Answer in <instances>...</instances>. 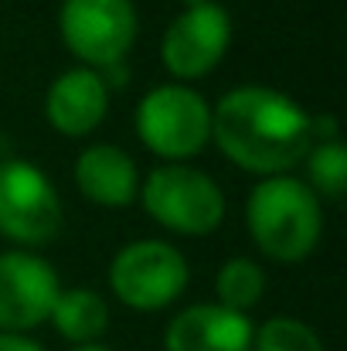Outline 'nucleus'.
<instances>
[{
    "instance_id": "1",
    "label": "nucleus",
    "mask_w": 347,
    "mask_h": 351,
    "mask_svg": "<svg viewBox=\"0 0 347 351\" xmlns=\"http://www.w3.org/2000/svg\"><path fill=\"white\" fill-rule=\"evenodd\" d=\"M310 113L269 86H238L211 110V140L248 174L272 178L293 171L313 147Z\"/></svg>"
},
{
    "instance_id": "2",
    "label": "nucleus",
    "mask_w": 347,
    "mask_h": 351,
    "mask_svg": "<svg viewBox=\"0 0 347 351\" xmlns=\"http://www.w3.org/2000/svg\"><path fill=\"white\" fill-rule=\"evenodd\" d=\"M245 226L259 252L276 263H303L324 235V208L307 181L293 174L262 178L245 202Z\"/></svg>"
},
{
    "instance_id": "3",
    "label": "nucleus",
    "mask_w": 347,
    "mask_h": 351,
    "mask_svg": "<svg viewBox=\"0 0 347 351\" xmlns=\"http://www.w3.org/2000/svg\"><path fill=\"white\" fill-rule=\"evenodd\" d=\"M146 215L177 235H211L225 222V195L211 174L188 164H160L146 174L136 195Z\"/></svg>"
},
{
    "instance_id": "4",
    "label": "nucleus",
    "mask_w": 347,
    "mask_h": 351,
    "mask_svg": "<svg viewBox=\"0 0 347 351\" xmlns=\"http://www.w3.org/2000/svg\"><path fill=\"white\" fill-rule=\"evenodd\" d=\"M136 136L150 154L164 157L167 164H181L208 147L211 106L198 89L181 82L153 86L136 106Z\"/></svg>"
},
{
    "instance_id": "5",
    "label": "nucleus",
    "mask_w": 347,
    "mask_h": 351,
    "mask_svg": "<svg viewBox=\"0 0 347 351\" xmlns=\"http://www.w3.org/2000/svg\"><path fill=\"white\" fill-rule=\"evenodd\" d=\"M191 280L184 252L164 239H136L123 245L110 263V287L116 300L136 314L170 307Z\"/></svg>"
},
{
    "instance_id": "6",
    "label": "nucleus",
    "mask_w": 347,
    "mask_h": 351,
    "mask_svg": "<svg viewBox=\"0 0 347 351\" xmlns=\"http://www.w3.org/2000/svg\"><path fill=\"white\" fill-rule=\"evenodd\" d=\"M136 3L133 0H62L58 31L65 48L96 72L123 65L136 41Z\"/></svg>"
},
{
    "instance_id": "7",
    "label": "nucleus",
    "mask_w": 347,
    "mask_h": 351,
    "mask_svg": "<svg viewBox=\"0 0 347 351\" xmlns=\"http://www.w3.org/2000/svg\"><path fill=\"white\" fill-rule=\"evenodd\" d=\"M62 229V198L31 160H0V235L17 245H44Z\"/></svg>"
},
{
    "instance_id": "8",
    "label": "nucleus",
    "mask_w": 347,
    "mask_h": 351,
    "mask_svg": "<svg viewBox=\"0 0 347 351\" xmlns=\"http://www.w3.org/2000/svg\"><path fill=\"white\" fill-rule=\"evenodd\" d=\"M231 45V17L229 10L215 0L184 7L170 27L164 31L160 41V62L164 69L184 82L205 79L208 72H215L225 58Z\"/></svg>"
},
{
    "instance_id": "9",
    "label": "nucleus",
    "mask_w": 347,
    "mask_h": 351,
    "mask_svg": "<svg viewBox=\"0 0 347 351\" xmlns=\"http://www.w3.org/2000/svg\"><path fill=\"white\" fill-rule=\"evenodd\" d=\"M62 293L58 273L34 252H0V335H21L51 317Z\"/></svg>"
},
{
    "instance_id": "10",
    "label": "nucleus",
    "mask_w": 347,
    "mask_h": 351,
    "mask_svg": "<svg viewBox=\"0 0 347 351\" xmlns=\"http://www.w3.org/2000/svg\"><path fill=\"white\" fill-rule=\"evenodd\" d=\"M110 82L103 72L75 65L62 72L48 96H44V117L62 136H89L110 113Z\"/></svg>"
},
{
    "instance_id": "11",
    "label": "nucleus",
    "mask_w": 347,
    "mask_h": 351,
    "mask_svg": "<svg viewBox=\"0 0 347 351\" xmlns=\"http://www.w3.org/2000/svg\"><path fill=\"white\" fill-rule=\"evenodd\" d=\"M255 324L222 304H191L164 331L167 351H252Z\"/></svg>"
},
{
    "instance_id": "12",
    "label": "nucleus",
    "mask_w": 347,
    "mask_h": 351,
    "mask_svg": "<svg viewBox=\"0 0 347 351\" xmlns=\"http://www.w3.org/2000/svg\"><path fill=\"white\" fill-rule=\"evenodd\" d=\"M75 184L86 202L103 208H129L140 195L136 160L116 143H92L75 157Z\"/></svg>"
},
{
    "instance_id": "13",
    "label": "nucleus",
    "mask_w": 347,
    "mask_h": 351,
    "mask_svg": "<svg viewBox=\"0 0 347 351\" xmlns=\"http://www.w3.org/2000/svg\"><path fill=\"white\" fill-rule=\"evenodd\" d=\"M48 321L55 324V331L65 341L96 345L110 328V304L103 300V293H96L89 287H72V290L58 293Z\"/></svg>"
},
{
    "instance_id": "14",
    "label": "nucleus",
    "mask_w": 347,
    "mask_h": 351,
    "mask_svg": "<svg viewBox=\"0 0 347 351\" xmlns=\"http://www.w3.org/2000/svg\"><path fill=\"white\" fill-rule=\"evenodd\" d=\"M215 293H218V304L222 307H229L235 314H248L266 297V273H262V266L255 259L235 256V259H229L218 269Z\"/></svg>"
},
{
    "instance_id": "15",
    "label": "nucleus",
    "mask_w": 347,
    "mask_h": 351,
    "mask_svg": "<svg viewBox=\"0 0 347 351\" xmlns=\"http://www.w3.org/2000/svg\"><path fill=\"white\" fill-rule=\"evenodd\" d=\"M307 184L310 191L331 202H341L347 191V147L341 140H327V143H313L307 150Z\"/></svg>"
},
{
    "instance_id": "16",
    "label": "nucleus",
    "mask_w": 347,
    "mask_h": 351,
    "mask_svg": "<svg viewBox=\"0 0 347 351\" xmlns=\"http://www.w3.org/2000/svg\"><path fill=\"white\" fill-rule=\"evenodd\" d=\"M252 351H327L320 335L296 317H269L252 335Z\"/></svg>"
},
{
    "instance_id": "17",
    "label": "nucleus",
    "mask_w": 347,
    "mask_h": 351,
    "mask_svg": "<svg viewBox=\"0 0 347 351\" xmlns=\"http://www.w3.org/2000/svg\"><path fill=\"white\" fill-rule=\"evenodd\" d=\"M0 351H44L38 341L24 338V335H0Z\"/></svg>"
},
{
    "instance_id": "18",
    "label": "nucleus",
    "mask_w": 347,
    "mask_h": 351,
    "mask_svg": "<svg viewBox=\"0 0 347 351\" xmlns=\"http://www.w3.org/2000/svg\"><path fill=\"white\" fill-rule=\"evenodd\" d=\"M72 351H113V348H106V345H99V341H96V345H75Z\"/></svg>"
},
{
    "instance_id": "19",
    "label": "nucleus",
    "mask_w": 347,
    "mask_h": 351,
    "mask_svg": "<svg viewBox=\"0 0 347 351\" xmlns=\"http://www.w3.org/2000/svg\"><path fill=\"white\" fill-rule=\"evenodd\" d=\"M184 7H194V3H205V0H181Z\"/></svg>"
}]
</instances>
